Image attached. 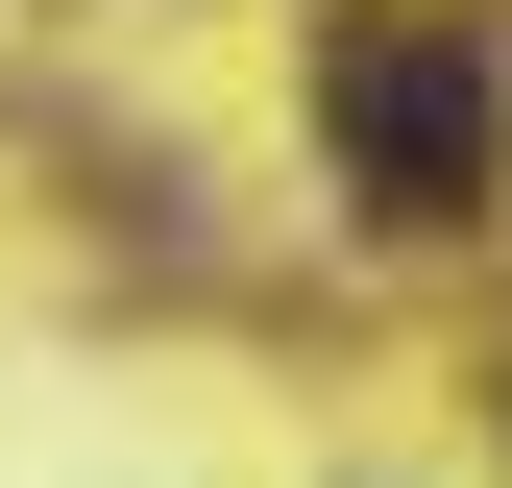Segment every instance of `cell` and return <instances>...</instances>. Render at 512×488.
<instances>
[{
    "mask_svg": "<svg viewBox=\"0 0 512 488\" xmlns=\"http://www.w3.org/2000/svg\"><path fill=\"white\" fill-rule=\"evenodd\" d=\"M317 122H342L366 220H488L512 98H488V49H464V25H342V49H317Z\"/></svg>",
    "mask_w": 512,
    "mask_h": 488,
    "instance_id": "cell-1",
    "label": "cell"
}]
</instances>
